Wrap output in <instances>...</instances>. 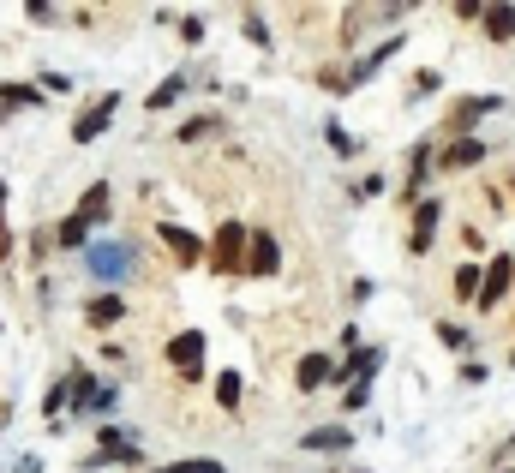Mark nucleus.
<instances>
[{"mask_svg": "<svg viewBox=\"0 0 515 473\" xmlns=\"http://www.w3.org/2000/svg\"><path fill=\"white\" fill-rule=\"evenodd\" d=\"M84 270L96 282H126L132 276V246L126 240H90L84 246Z\"/></svg>", "mask_w": 515, "mask_h": 473, "instance_id": "f257e3e1", "label": "nucleus"}, {"mask_svg": "<svg viewBox=\"0 0 515 473\" xmlns=\"http://www.w3.org/2000/svg\"><path fill=\"white\" fill-rule=\"evenodd\" d=\"M162 360L186 378V384H198L204 378V360H210V342H204V330H180L168 348H162Z\"/></svg>", "mask_w": 515, "mask_h": 473, "instance_id": "f03ea898", "label": "nucleus"}, {"mask_svg": "<svg viewBox=\"0 0 515 473\" xmlns=\"http://www.w3.org/2000/svg\"><path fill=\"white\" fill-rule=\"evenodd\" d=\"M486 114H504V96H462V102H450L444 132H450V138H474V126H480Z\"/></svg>", "mask_w": 515, "mask_h": 473, "instance_id": "7ed1b4c3", "label": "nucleus"}, {"mask_svg": "<svg viewBox=\"0 0 515 473\" xmlns=\"http://www.w3.org/2000/svg\"><path fill=\"white\" fill-rule=\"evenodd\" d=\"M510 288H515V258L498 252L492 264H480V294H474V306H480V312H498V300H504Z\"/></svg>", "mask_w": 515, "mask_h": 473, "instance_id": "20e7f679", "label": "nucleus"}, {"mask_svg": "<svg viewBox=\"0 0 515 473\" xmlns=\"http://www.w3.org/2000/svg\"><path fill=\"white\" fill-rule=\"evenodd\" d=\"M240 258H246V228L240 222H222L216 228V246H210V276H240Z\"/></svg>", "mask_w": 515, "mask_h": 473, "instance_id": "39448f33", "label": "nucleus"}, {"mask_svg": "<svg viewBox=\"0 0 515 473\" xmlns=\"http://www.w3.org/2000/svg\"><path fill=\"white\" fill-rule=\"evenodd\" d=\"M282 270V246L270 228H252L246 234V258H240V276H276Z\"/></svg>", "mask_w": 515, "mask_h": 473, "instance_id": "423d86ee", "label": "nucleus"}, {"mask_svg": "<svg viewBox=\"0 0 515 473\" xmlns=\"http://www.w3.org/2000/svg\"><path fill=\"white\" fill-rule=\"evenodd\" d=\"M114 108H120V90H102L78 120H72V144H96L102 132H108V120H114Z\"/></svg>", "mask_w": 515, "mask_h": 473, "instance_id": "0eeeda50", "label": "nucleus"}, {"mask_svg": "<svg viewBox=\"0 0 515 473\" xmlns=\"http://www.w3.org/2000/svg\"><path fill=\"white\" fill-rule=\"evenodd\" d=\"M492 150L480 138H444V150H432V168L438 174H462V168H480Z\"/></svg>", "mask_w": 515, "mask_h": 473, "instance_id": "6e6552de", "label": "nucleus"}, {"mask_svg": "<svg viewBox=\"0 0 515 473\" xmlns=\"http://www.w3.org/2000/svg\"><path fill=\"white\" fill-rule=\"evenodd\" d=\"M156 234H162V246L174 252L180 270H198V264H204V240H198L192 228H180V222H156Z\"/></svg>", "mask_w": 515, "mask_h": 473, "instance_id": "1a4fd4ad", "label": "nucleus"}, {"mask_svg": "<svg viewBox=\"0 0 515 473\" xmlns=\"http://www.w3.org/2000/svg\"><path fill=\"white\" fill-rule=\"evenodd\" d=\"M438 222H444V198H420V204H414V234H408V252H432Z\"/></svg>", "mask_w": 515, "mask_h": 473, "instance_id": "9d476101", "label": "nucleus"}, {"mask_svg": "<svg viewBox=\"0 0 515 473\" xmlns=\"http://www.w3.org/2000/svg\"><path fill=\"white\" fill-rule=\"evenodd\" d=\"M108 204H114V186H108V180H90V186H84V198H78V210H72V216H78V222H84V228H96V222H108Z\"/></svg>", "mask_w": 515, "mask_h": 473, "instance_id": "9b49d317", "label": "nucleus"}, {"mask_svg": "<svg viewBox=\"0 0 515 473\" xmlns=\"http://www.w3.org/2000/svg\"><path fill=\"white\" fill-rule=\"evenodd\" d=\"M300 444L318 450V456H342V450H354V432H348V426H312Z\"/></svg>", "mask_w": 515, "mask_h": 473, "instance_id": "f8f14e48", "label": "nucleus"}, {"mask_svg": "<svg viewBox=\"0 0 515 473\" xmlns=\"http://www.w3.org/2000/svg\"><path fill=\"white\" fill-rule=\"evenodd\" d=\"M60 384H66V408H72V414H84V408H90V396H96V378H90V366H72Z\"/></svg>", "mask_w": 515, "mask_h": 473, "instance_id": "ddd939ff", "label": "nucleus"}, {"mask_svg": "<svg viewBox=\"0 0 515 473\" xmlns=\"http://www.w3.org/2000/svg\"><path fill=\"white\" fill-rule=\"evenodd\" d=\"M84 318H90L96 330H114V324L126 318V300H120V294H96V300L84 306Z\"/></svg>", "mask_w": 515, "mask_h": 473, "instance_id": "4468645a", "label": "nucleus"}, {"mask_svg": "<svg viewBox=\"0 0 515 473\" xmlns=\"http://www.w3.org/2000/svg\"><path fill=\"white\" fill-rule=\"evenodd\" d=\"M330 366H336L330 354H306V360L294 366V384H300V390H324V384H330Z\"/></svg>", "mask_w": 515, "mask_h": 473, "instance_id": "2eb2a0df", "label": "nucleus"}, {"mask_svg": "<svg viewBox=\"0 0 515 473\" xmlns=\"http://www.w3.org/2000/svg\"><path fill=\"white\" fill-rule=\"evenodd\" d=\"M480 24H486V36H492V42H510V36H515V6H486V12H480Z\"/></svg>", "mask_w": 515, "mask_h": 473, "instance_id": "dca6fc26", "label": "nucleus"}, {"mask_svg": "<svg viewBox=\"0 0 515 473\" xmlns=\"http://www.w3.org/2000/svg\"><path fill=\"white\" fill-rule=\"evenodd\" d=\"M240 396H246L240 372H216V408H222V414H240Z\"/></svg>", "mask_w": 515, "mask_h": 473, "instance_id": "f3484780", "label": "nucleus"}, {"mask_svg": "<svg viewBox=\"0 0 515 473\" xmlns=\"http://www.w3.org/2000/svg\"><path fill=\"white\" fill-rule=\"evenodd\" d=\"M180 90H186V72H174V78H162V84H156V90L144 96V108H150V114H162L168 102H180Z\"/></svg>", "mask_w": 515, "mask_h": 473, "instance_id": "a211bd4d", "label": "nucleus"}, {"mask_svg": "<svg viewBox=\"0 0 515 473\" xmlns=\"http://www.w3.org/2000/svg\"><path fill=\"white\" fill-rule=\"evenodd\" d=\"M54 246H66V252H84V246H90V228H84L78 216H66V222L54 228Z\"/></svg>", "mask_w": 515, "mask_h": 473, "instance_id": "6ab92c4d", "label": "nucleus"}, {"mask_svg": "<svg viewBox=\"0 0 515 473\" xmlns=\"http://www.w3.org/2000/svg\"><path fill=\"white\" fill-rule=\"evenodd\" d=\"M42 90L36 84H0V108H36Z\"/></svg>", "mask_w": 515, "mask_h": 473, "instance_id": "aec40b11", "label": "nucleus"}, {"mask_svg": "<svg viewBox=\"0 0 515 473\" xmlns=\"http://www.w3.org/2000/svg\"><path fill=\"white\" fill-rule=\"evenodd\" d=\"M144 473H222L216 456H186V462H162V468H144Z\"/></svg>", "mask_w": 515, "mask_h": 473, "instance_id": "412c9836", "label": "nucleus"}, {"mask_svg": "<svg viewBox=\"0 0 515 473\" xmlns=\"http://www.w3.org/2000/svg\"><path fill=\"white\" fill-rule=\"evenodd\" d=\"M450 288H456V300H474V294H480V264H456Z\"/></svg>", "mask_w": 515, "mask_h": 473, "instance_id": "4be33fe9", "label": "nucleus"}, {"mask_svg": "<svg viewBox=\"0 0 515 473\" xmlns=\"http://www.w3.org/2000/svg\"><path fill=\"white\" fill-rule=\"evenodd\" d=\"M216 126H222V120H216V114H192V120H186V126H180V144H198V138H210V132H216Z\"/></svg>", "mask_w": 515, "mask_h": 473, "instance_id": "5701e85b", "label": "nucleus"}, {"mask_svg": "<svg viewBox=\"0 0 515 473\" xmlns=\"http://www.w3.org/2000/svg\"><path fill=\"white\" fill-rule=\"evenodd\" d=\"M114 408H120V390H114V384H96V396H90V408H84V414H96V420H108Z\"/></svg>", "mask_w": 515, "mask_h": 473, "instance_id": "b1692460", "label": "nucleus"}, {"mask_svg": "<svg viewBox=\"0 0 515 473\" xmlns=\"http://www.w3.org/2000/svg\"><path fill=\"white\" fill-rule=\"evenodd\" d=\"M324 138H330V150H336V156H354V138L342 132V120H324Z\"/></svg>", "mask_w": 515, "mask_h": 473, "instance_id": "393cba45", "label": "nucleus"}, {"mask_svg": "<svg viewBox=\"0 0 515 473\" xmlns=\"http://www.w3.org/2000/svg\"><path fill=\"white\" fill-rule=\"evenodd\" d=\"M246 42L270 48V24H264V12H246Z\"/></svg>", "mask_w": 515, "mask_h": 473, "instance_id": "a878e982", "label": "nucleus"}, {"mask_svg": "<svg viewBox=\"0 0 515 473\" xmlns=\"http://www.w3.org/2000/svg\"><path fill=\"white\" fill-rule=\"evenodd\" d=\"M36 90H42V96H66V90H72V78H66V72H42V84H36Z\"/></svg>", "mask_w": 515, "mask_h": 473, "instance_id": "bb28decb", "label": "nucleus"}, {"mask_svg": "<svg viewBox=\"0 0 515 473\" xmlns=\"http://www.w3.org/2000/svg\"><path fill=\"white\" fill-rule=\"evenodd\" d=\"M372 402V384H348V396H342V414H354V408H366Z\"/></svg>", "mask_w": 515, "mask_h": 473, "instance_id": "cd10ccee", "label": "nucleus"}, {"mask_svg": "<svg viewBox=\"0 0 515 473\" xmlns=\"http://www.w3.org/2000/svg\"><path fill=\"white\" fill-rule=\"evenodd\" d=\"M438 342H444V348H468V330H462V324H438Z\"/></svg>", "mask_w": 515, "mask_h": 473, "instance_id": "c85d7f7f", "label": "nucleus"}, {"mask_svg": "<svg viewBox=\"0 0 515 473\" xmlns=\"http://www.w3.org/2000/svg\"><path fill=\"white\" fill-rule=\"evenodd\" d=\"M180 42L198 48V42H204V18H180Z\"/></svg>", "mask_w": 515, "mask_h": 473, "instance_id": "c756f323", "label": "nucleus"}, {"mask_svg": "<svg viewBox=\"0 0 515 473\" xmlns=\"http://www.w3.org/2000/svg\"><path fill=\"white\" fill-rule=\"evenodd\" d=\"M438 84H444V72H432V66H426V72H414V90H420V96H432Z\"/></svg>", "mask_w": 515, "mask_h": 473, "instance_id": "7c9ffc66", "label": "nucleus"}, {"mask_svg": "<svg viewBox=\"0 0 515 473\" xmlns=\"http://www.w3.org/2000/svg\"><path fill=\"white\" fill-rule=\"evenodd\" d=\"M24 18H30V24H54L60 12H54V6H24Z\"/></svg>", "mask_w": 515, "mask_h": 473, "instance_id": "2f4dec72", "label": "nucleus"}, {"mask_svg": "<svg viewBox=\"0 0 515 473\" xmlns=\"http://www.w3.org/2000/svg\"><path fill=\"white\" fill-rule=\"evenodd\" d=\"M12 258V222H6V210H0V264Z\"/></svg>", "mask_w": 515, "mask_h": 473, "instance_id": "473e14b6", "label": "nucleus"}, {"mask_svg": "<svg viewBox=\"0 0 515 473\" xmlns=\"http://www.w3.org/2000/svg\"><path fill=\"white\" fill-rule=\"evenodd\" d=\"M6 420H12V402H0V432H6Z\"/></svg>", "mask_w": 515, "mask_h": 473, "instance_id": "72a5a7b5", "label": "nucleus"}, {"mask_svg": "<svg viewBox=\"0 0 515 473\" xmlns=\"http://www.w3.org/2000/svg\"><path fill=\"white\" fill-rule=\"evenodd\" d=\"M0 210H6V180H0Z\"/></svg>", "mask_w": 515, "mask_h": 473, "instance_id": "f704fd0d", "label": "nucleus"}, {"mask_svg": "<svg viewBox=\"0 0 515 473\" xmlns=\"http://www.w3.org/2000/svg\"><path fill=\"white\" fill-rule=\"evenodd\" d=\"M510 186H515V174H510Z\"/></svg>", "mask_w": 515, "mask_h": 473, "instance_id": "c9c22d12", "label": "nucleus"}, {"mask_svg": "<svg viewBox=\"0 0 515 473\" xmlns=\"http://www.w3.org/2000/svg\"><path fill=\"white\" fill-rule=\"evenodd\" d=\"M510 366H515V360H510Z\"/></svg>", "mask_w": 515, "mask_h": 473, "instance_id": "e433bc0d", "label": "nucleus"}]
</instances>
